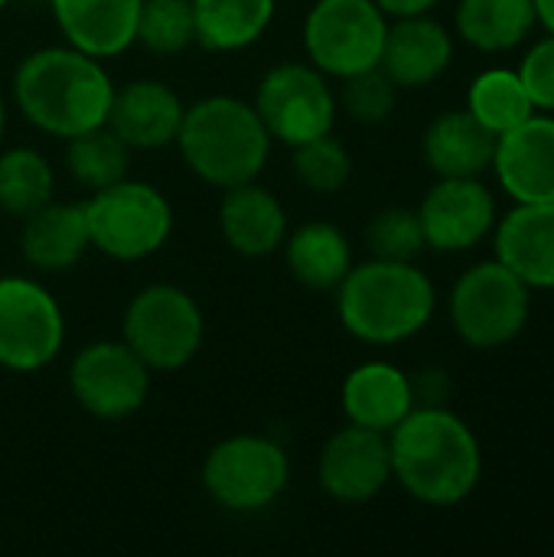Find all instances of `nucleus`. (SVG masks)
Returning a JSON list of instances; mask_svg holds the SVG:
<instances>
[{
	"instance_id": "f257e3e1",
	"label": "nucleus",
	"mask_w": 554,
	"mask_h": 557,
	"mask_svg": "<svg viewBox=\"0 0 554 557\" xmlns=\"http://www.w3.org/2000/svg\"><path fill=\"white\" fill-rule=\"evenodd\" d=\"M392 480L424 506H460L483 480V450L473 428L444 405H415L389 431Z\"/></svg>"
},
{
	"instance_id": "f03ea898",
	"label": "nucleus",
	"mask_w": 554,
	"mask_h": 557,
	"mask_svg": "<svg viewBox=\"0 0 554 557\" xmlns=\"http://www.w3.org/2000/svg\"><path fill=\"white\" fill-rule=\"evenodd\" d=\"M13 98L33 127L69 140L108 124L114 85L101 59L65 42L36 49L16 65Z\"/></svg>"
},
{
	"instance_id": "7ed1b4c3",
	"label": "nucleus",
	"mask_w": 554,
	"mask_h": 557,
	"mask_svg": "<svg viewBox=\"0 0 554 557\" xmlns=\"http://www.w3.org/2000/svg\"><path fill=\"white\" fill-rule=\"evenodd\" d=\"M340 323L369 346H395L418 336L434 310L438 290L415 261L353 264L336 287Z\"/></svg>"
},
{
	"instance_id": "20e7f679",
	"label": "nucleus",
	"mask_w": 554,
	"mask_h": 557,
	"mask_svg": "<svg viewBox=\"0 0 554 557\" xmlns=\"http://www.w3.org/2000/svg\"><path fill=\"white\" fill-rule=\"evenodd\" d=\"M176 147L202 183L229 189L251 183L264 170L271 134L255 104L232 95H212L186 108Z\"/></svg>"
},
{
	"instance_id": "39448f33",
	"label": "nucleus",
	"mask_w": 554,
	"mask_h": 557,
	"mask_svg": "<svg viewBox=\"0 0 554 557\" xmlns=\"http://www.w3.org/2000/svg\"><path fill=\"white\" fill-rule=\"evenodd\" d=\"M447 310L454 333L470 349H503L529 326L532 287L503 261H480L457 277Z\"/></svg>"
},
{
	"instance_id": "423d86ee",
	"label": "nucleus",
	"mask_w": 554,
	"mask_h": 557,
	"mask_svg": "<svg viewBox=\"0 0 554 557\" xmlns=\"http://www.w3.org/2000/svg\"><path fill=\"white\" fill-rule=\"evenodd\" d=\"M85 206L88 242L114 261H140L160 251L173 228V209L167 196L140 180H118Z\"/></svg>"
},
{
	"instance_id": "0eeeda50",
	"label": "nucleus",
	"mask_w": 554,
	"mask_h": 557,
	"mask_svg": "<svg viewBox=\"0 0 554 557\" xmlns=\"http://www.w3.org/2000/svg\"><path fill=\"white\" fill-rule=\"evenodd\" d=\"M202 336V310L183 287L150 284L124 310V343L150 372H176L193 362Z\"/></svg>"
},
{
	"instance_id": "6e6552de",
	"label": "nucleus",
	"mask_w": 554,
	"mask_h": 557,
	"mask_svg": "<svg viewBox=\"0 0 554 557\" xmlns=\"http://www.w3.org/2000/svg\"><path fill=\"white\" fill-rule=\"evenodd\" d=\"M287 483L291 463L284 447L258 434L216 444L202 463L206 493L229 512H261L284 496Z\"/></svg>"
},
{
	"instance_id": "1a4fd4ad",
	"label": "nucleus",
	"mask_w": 554,
	"mask_h": 557,
	"mask_svg": "<svg viewBox=\"0 0 554 557\" xmlns=\"http://www.w3.org/2000/svg\"><path fill=\"white\" fill-rule=\"evenodd\" d=\"M389 16L376 0H317L304 20V49L323 75L349 78L382 59Z\"/></svg>"
},
{
	"instance_id": "9d476101",
	"label": "nucleus",
	"mask_w": 554,
	"mask_h": 557,
	"mask_svg": "<svg viewBox=\"0 0 554 557\" xmlns=\"http://www.w3.org/2000/svg\"><path fill=\"white\" fill-rule=\"evenodd\" d=\"M255 111L264 121L271 140L297 147L304 140L333 131L336 95L317 65L281 62L261 78L255 95Z\"/></svg>"
},
{
	"instance_id": "9b49d317",
	"label": "nucleus",
	"mask_w": 554,
	"mask_h": 557,
	"mask_svg": "<svg viewBox=\"0 0 554 557\" xmlns=\"http://www.w3.org/2000/svg\"><path fill=\"white\" fill-rule=\"evenodd\" d=\"M65 339V320L56 297L29 277L0 281V369L39 372Z\"/></svg>"
},
{
	"instance_id": "f8f14e48",
	"label": "nucleus",
	"mask_w": 554,
	"mask_h": 557,
	"mask_svg": "<svg viewBox=\"0 0 554 557\" xmlns=\"http://www.w3.org/2000/svg\"><path fill=\"white\" fill-rule=\"evenodd\" d=\"M69 388L91 418L121 421L144 408L150 369L124 339H98L72 359Z\"/></svg>"
},
{
	"instance_id": "ddd939ff",
	"label": "nucleus",
	"mask_w": 554,
	"mask_h": 557,
	"mask_svg": "<svg viewBox=\"0 0 554 557\" xmlns=\"http://www.w3.org/2000/svg\"><path fill=\"white\" fill-rule=\"evenodd\" d=\"M424 242L434 251L457 255L487 242L496 228V199L480 176H441L418 209Z\"/></svg>"
},
{
	"instance_id": "4468645a",
	"label": "nucleus",
	"mask_w": 554,
	"mask_h": 557,
	"mask_svg": "<svg viewBox=\"0 0 554 557\" xmlns=\"http://www.w3.org/2000/svg\"><path fill=\"white\" fill-rule=\"evenodd\" d=\"M320 486L330 499L359 506L376 499L392 483L389 434L359 424L340 428L320 450Z\"/></svg>"
},
{
	"instance_id": "2eb2a0df",
	"label": "nucleus",
	"mask_w": 554,
	"mask_h": 557,
	"mask_svg": "<svg viewBox=\"0 0 554 557\" xmlns=\"http://www.w3.org/2000/svg\"><path fill=\"white\" fill-rule=\"evenodd\" d=\"M490 166L516 202H554V114L535 111L500 134Z\"/></svg>"
},
{
	"instance_id": "dca6fc26",
	"label": "nucleus",
	"mask_w": 554,
	"mask_h": 557,
	"mask_svg": "<svg viewBox=\"0 0 554 557\" xmlns=\"http://www.w3.org/2000/svg\"><path fill=\"white\" fill-rule=\"evenodd\" d=\"M454 62V36L434 16H395L385 33L379 69L398 88H424L438 82Z\"/></svg>"
},
{
	"instance_id": "f3484780",
	"label": "nucleus",
	"mask_w": 554,
	"mask_h": 557,
	"mask_svg": "<svg viewBox=\"0 0 554 557\" xmlns=\"http://www.w3.org/2000/svg\"><path fill=\"white\" fill-rule=\"evenodd\" d=\"M183 114L186 108L170 85L157 78H137L124 88H114L108 127L131 150H157L176 144Z\"/></svg>"
},
{
	"instance_id": "a211bd4d",
	"label": "nucleus",
	"mask_w": 554,
	"mask_h": 557,
	"mask_svg": "<svg viewBox=\"0 0 554 557\" xmlns=\"http://www.w3.org/2000/svg\"><path fill=\"white\" fill-rule=\"evenodd\" d=\"M496 261L532 290H554V202H516L493 228Z\"/></svg>"
},
{
	"instance_id": "6ab92c4d",
	"label": "nucleus",
	"mask_w": 554,
	"mask_h": 557,
	"mask_svg": "<svg viewBox=\"0 0 554 557\" xmlns=\"http://www.w3.org/2000/svg\"><path fill=\"white\" fill-rule=\"evenodd\" d=\"M52 16L69 46L111 59L137 42V16L144 0H49Z\"/></svg>"
},
{
	"instance_id": "aec40b11",
	"label": "nucleus",
	"mask_w": 554,
	"mask_h": 557,
	"mask_svg": "<svg viewBox=\"0 0 554 557\" xmlns=\"http://www.w3.org/2000/svg\"><path fill=\"white\" fill-rule=\"evenodd\" d=\"M219 228L232 251L245 258H264L284 245L287 215L278 196L251 180L225 189L219 206Z\"/></svg>"
},
{
	"instance_id": "412c9836",
	"label": "nucleus",
	"mask_w": 554,
	"mask_h": 557,
	"mask_svg": "<svg viewBox=\"0 0 554 557\" xmlns=\"http://www.w3.org/2000/svg\"><path fill=\"white\" fill-rule=\"evenodd\" d=\"M418 405L415 382L392 362H362L343 382V411L349 424L389 434Z\"/></svg>"
},
{
	"instance_id": "4be33fe9",
	"label": "nucleus",
	"mask_w": 554,
	"mask_h": 557,
	"mask_svg": "<svg viewBox=\"0 0 554 557\" xmlns=\"http://www.w3.org/2000/svg\"><path fill=\"white\" fill-rule=\"evenodd\" d=\"M496 134H490L467 108L438 114L421 140L424 163L438 176H483L493 163Z\"/></svg>"
},
{
	"instance_id": "5701e85b",
	"label": "nucleus",
	"mask_w": 554,
	"mask_h": 557,
	"mask_svg": "<svg viewBox=\"0 0 554 557\" xmlns=\"http://www.w3.org/2000/svg\"><path fill=\"white\" fill-rule=\"evenodd\" d=\"M88 248L91 242L82 202L49 199L26 215L20 232V251L39 271H69Z\"/></svg>"
},
{
	"instance_id": "b1692460",
	"label": "nucleus",
	"mask_w": 554,
	"mask_h": 557,
	"mask_svg": "<svg viewBox=\"0 0 554 557\" xmlns=\"http://www.w3.org/2000/svg\"><path fill=\"white\" fill-rule=\"evenodd\" d=\"M539 26L532 0H460L457 36L487 52L503 55L519 49Z\"/></svg>"
},
{
	"instance_id": "393cba45",
	"label": "nucleus",
	"mask_w": 554,
	"mask_h": 557,
	"mask_svg": "<svg viewBox=\"0 0 554 557\" xmlns=\"http://www.w3.org/2000/svg\"><path fill=\"white\" fill-rule=\"evenodd\" d=\"M287 268L307 290H336L353 268L349 238L330 222H304L284 238Z\"/></svg>"
},
{
	"instance_id": "a878e982",
	"label": "nucleus",
	"mask_w": 554,
	"mask_h": 557,
	"mask_svg": "<svg viewBox=\"0 0 554 557\" xmlns=\"http://www.w3.org/2000/svg\"><path fill=\"white\" fill-rule=\"evenodd\" d=\"M196 42L212 52H235L264 36L274 0H193Z\"/></svg>"
},
{
	"instance_id": "bb28decb",
	"label": "nucleus",
	"mask_w": 554,
	"mask_h": 557,
	"mask_svg": "<svg viewBox=\"0 0 554 557\" xmlns=\"http://www.w3.org/2000/svg\"><path fill=\"white\" fill-rule=\"evenodd\" d=\"M467 111L490 131V134H506L516 124H522L526 117L535 114V104L519 78L516 69L506 65H493L483 69L470 88H467Z\"/></svg>"
},
{
	"instance_id": "cd10ccee",
	"label": "nucleus",
	"mask_w": 554,
	"mask_h": 557,
	"mask_svg": "<svg viewBox=\"0 0 554 557\" xmlns=\"http://www.w3.org/2000/svg\"><path fill=\"white\" fill-rule=\"evenodd\" d=\"M52 166L39 150L13 147L0 153V209L26 219L52 199Z\"/></svg>"
},
{
	"instance_id": "c85d7f7f",
	"label": "nucleus",
	"mask_w": 554,
	"mask_h": 557,
	"mask_svg": "<svg viewBox=\"0 0 554 557\" xmlns=\"http://www.w3.org/2000/svg\"><path fill=\"white\" fill-rule=\"evenodd\" d=\"M127 160H131V147L108 124L69 137L65 166L75 176V183H82L91 193L124 180Z\"/></svg>"
},
{
	"instance_id": "c756f323",
	"label": "nucleus",
	"mask_w": 554,
	"mask_h": 557,
	"mask_svg": "<svg viewBox=\"0 0 554 557\" xmlns=\"http://www.w3.org/2000/svg\"><path fill=\"white\" fill-rule=\"evenodd\" d=\"M137 42L157 55H176L196 42L193 0H144L137 16Z\"/></svg>"
},
{
	"instance_id": "7c9ffc66",
	"label": "nucleus",
	"mask_w": 554,
	"mask_h": 557,
	"mask_svg": "<svg viewBox=\"0 0 554 557\" xmlns=\"http://www.w3.org/2000/svg\"><path fill=\"white\" fill-rule=\"evenodd\" d=\"M294 170L307 189L336 193L353 176V157L333 134H320L294 147Z\"/></svg>"
},
{
	"instance_id": "2f4dec72",
	"label": "nucleus",
	"mask_w": 554,
	"mask_h": 557,
	"mask_svg": "<svg viewBox=\"0 0 554 557\" xmlns=\"http://www.w3.org/2000/svg\"><path fill=\"white\" fill-rule=\"evenodd\" d=\"M366 245L379 261H415L428 248L418 209H382L366 228Z\"/></svg>"
},
{
	"instance_id": "473e14b6",
	"label": "nucleus",
	"mask_w": 554,
	"mask_h": 557,
	"mask_svg": "<svg viewBox=\"0 0 554 557\" xmlns=\"http://www.w3.org/2000/svg\"><path fill=\"white\" fill-rule=\"evenodd\" d=\"M398 85L376 65L343 78V108L359 124H382L395 111Z\"/></svg>"
},
{
	"instance_id": "72a5a7b5",
	"label": "nucleus",
	"mask_w": 554,
	"mask_h": 557,
	"mask_svg": "<svg viewBox=\"0 0 554 557\" xmlns=\"http://www.w3.org/2000/svg\"><path fill=\"white\" fill-rule=\"evenodd\" d=\"M519 78L535 104V111L554 114V33L539 39L519 62Z\"/></svg>"
},
{
	"instance_id": "f704fd0d",
	"label": "nucleus",
	"mask_w": 554,
	"mask_h": 557,
	"mask_svg": "<svg viewBox=\"0 0 554 557\" xmlns=\"http://www.w3.org/2000/svg\"><path fill=\"white\" fill-rule=\"evenodd\" d=\"M379 3V10L385 13V16H418V13H428V10H434L441 0H376Z\"/></svg>"
},
{
	"instance_id": "c9c22d12",
	"label": "nucleus",
	"mask_w": 554,
	"mask_h": 557,
	"mask_svg": "<svg viewBox=\"0 0 554 557\" xmlns=\"http://www.w3.org/2000/svg\"><path fill=\"white\" fill-rule=\"evenodd\" d=\"M532 3H535L539 26H545V33H554V0H532Z\"/></svg>"
},
{
	"instance_id": "e433bc0d",
	"label": "nucleus",
	"mask_w": 554,
	"mask_h": 557,
	"mask_svg": "<svg viewBox=\"0 0 554 557\" xmlns=\"http://www.w3.org/2000/svg\"><path fill=\"white\" fill-rule=\"evenodd\" d=\"M3 127H7V108H3V98H0V137H3Z\"/></svg>"
},
{
	"instance_id": "4c0bfd02",
	"label": "nucleus",
	"mask_w": 554,
	"mask_h": 557,
	"mask_svg": "<svg viewBox=\"0 0 554 557\" xmlns=\"http://www.w3.org/2000/svg\"><path fill=\"white\" fill-rule=\"evenodd\" d=\"M3 7H7V0H0V10H3Z\"/></svg>"
}]
</instances>
